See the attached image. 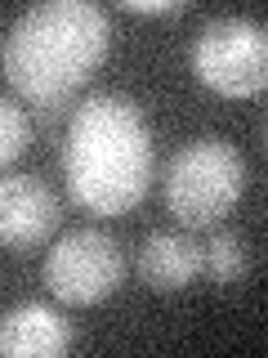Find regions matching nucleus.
<instances>
[{
    "mask_svg": "<svg viewBox=\"0 0 268 358\" xmlns=\"http://www.w3.org/2000/svg\"><path fill=\"white\" fill-rule=\"evenodd\" d=\"M193 72L223 99H255L268 90V22L210 18L193 41Z\"/></svg>",
    "mask_w": 268,
    "mask_h": 358,
    "instance_id": "nucleus-4",
    "label": "nucleus"
},
{
    "mask_svg": "<svg viewBox=\"0 0 268 358\" xmlns=\"http://www.w3.org/2000/svg\"><path fill=\"white\" fill-rule=\"evenodd\" d=\"M27 148H31V112L18 108L14 99H5L0 103V162L14 166Z\"/></svg>",
    "mask_w": 268,
    "mask_h": 358,
    "instance_id": "nucleus-10",
    "label": "nucleus"
},
{
    "mask_svg": "<svg viewBox=\"0 0 268 358\" xmlns=\"http://www.w3.org/2000/svg\"><path fill=\"white\" fill-rule=\"evenodd\" d=\"M67 345H72L67 318L40 300L9 309L0 322V354L5 358H59L67 354Z\"/></svg>",
    "mask_w": 268,
    "mask_h": 358,
    "instance_id": "nucleus-8",
    "label": "nucleus"
},
{
    "mask_svg": "<svg viewBox=\"0 0 268 358\" xmlns=\"http://www.w3.org/2000/svg\"><path fill=\"white\" fill-rule=\"evenodd\" d=\"M201 242L193 238V229H156L139 246V278L152 291H184L197 282L201 273Z\"/></svg>",
    "mask_w": 268,
    "mask_h": 358,
    "instance_id": "nucleus-7",
    "label": "nucleus"
},
{
    "mask_svg": "<svg viewBox=\"0 0 268 358\" xmlns=\"http://www.w3.org/2000/svg\"><path fill=\"white\" fill-rule=\"evenodd\" d=\"M126 278V251L107 229H72L45 255V287L59 305L85 309L107 300Z\"/></svg>",
    "mask_w": 268,
    "mask_h": 358,
    "instance_id": "nucleus-5",
    "label": "nucleus"
},
{
    "mask_svg": "<svg viewBox=\"0 0 268 358\" xmlns=\"http://www.w3.org/2000/svg\"><path fill=\"white\" fill-rule=\"evenodd\" d=\"M63 210L40 175H5L0 184V238L9 251H36L54 238Z\"/></svg>",
    "mask_w": 268,
    "mask_h": 358,
    "instance_id": "nucleus-6",
    "label": "nucleus"
},
{
    "mask_svg": "<svg viewBox=\"0 0 268 358\" xmlns=\"http://www.w3.org/2000/svg\"><path fill=\"white\" fill-rule=\"evenodd\" d=\"M201 273L210 278V282H219V287H237L241 278H246V242L237 238L232 229H210V238L201 242Z\"/></svg>",
    "mask_w": 268,
    "mask_h": 358,
    "instance_id": "nucleus-9",
    "label": "nucleus"
},
{
    "mask_svg": "<svg viewBox=\"0 0 268 358\" xmlns=\"http://www.w3.org/2000/svg\"><path fill=\"white\" fill-rule=\"evenodd\" d=\"M121 9L143 18H161V14H184V0H121Z\"/></svg>",
    "mask_w": 268,
    "mask_h": 358,
    "instance_id": "nucleus-11",
    "label": "nucleus"
},
{
    "mask_svg": "<svg viewBox=\"0 0 268 358\" xmlns=\"http://www.w3.org/2000/svg\"><path fill=\"white\" fill-rule=\"evenodd\" d=\"M152 130L126 94H89L63 139L67 193L89 215H126L152 184Z\"/></svg>",
    "mask_w": 268,
    "mask_h": 358,
    "instance_id": "nucleus-2",
    "label": "nucleus"
},
{
    "mask_svg": "<svg viewBox=\"0 0 268 358\" xmlns=\"http://www.w3.org/2000/svg\"><path fill=\"white\" fill-rule=\"evenodd\" d=\"M112 22L94 0H40L5 31V81L31 103L36 121H54L67 99L107 59Z\"/></svg>",
    "mask_w": 268,
    "mask_h": 358,
    "instance_id": "nucleus-1",
    "label": "nucleus"
},
{
    "mask_svg": "<svg viewBox=\"0 0 268 358\" xmlns=\"http://www.w3.org/2000/svg\"><path fill=\"white\" fill-rule=\"evenodd\" d=\"M246 188V162L223 139L184 143L165 166V210L179 220V229H215L237 206Z\"/></svg>",
    "mask_w": 268,
    "mask_h": 358,
    "instance_id": "nucleus-3",
    "label": "nucleus"
}]
</instances>
